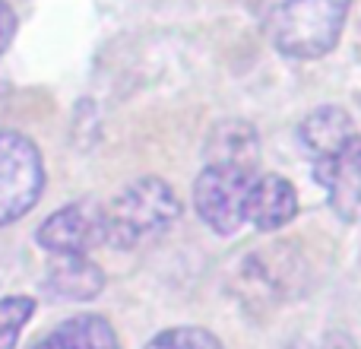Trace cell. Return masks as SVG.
Returning a JSON list of instances; mask_svg holds the SVG:
<instances>
[{
  "label": "cell",
  "mask_w": 361,
  "mask_h": 349,
  "mask_svg": "<svg viewBox=\"0 0 361 349\" xmlns=\"http://www.w3.org/2000/svg\"><path fill=\"white\" fill-rule=\"evenodd\" d=\"M295 280H305V261L292 242L250 248L244 261H238V292L247 302H282L295 295Z\"/></svg>",
  "instance_id": "obj_5"
},
{
  "label": "cell",
  "mask_w": 361,
  "mask_h": 349,
  "mask_svg": "<svg viewBox=\"0 0 361 349\" xmlns=\"http://www.w3.org/2000/svg\"><path fill=\"white\" fill-rule=\"evenodd\" d=\"M254 6L282 54L314 61L336 48L352 0H254Z\"/></svg>",
  "instance_id": "obj_1"
},
{
  "label": "cell",
  "mask_w": 361,
  "mask_h": 349,
  "mask_svg": "<svg viewBox=\"0 0 361 349\" xmlns=\"http://www.w3.org/2000/svg\"><path fill=\"white\" fill-rule=\"evenodd\" d=\"M311 349H358L355 346V340L349 337V333H339V331H333V333H326L320 343H314Z\"/></svg>",
  "instance_id": "obj_16"
},
{
  "label": "cell",
  "mask_w": 361,
  "mask_h": 349,
  "mask_svg": "<svg viewBox=\"0 0 361 349\" xmlns=\"http://www.w3.org/2000/svg\"><path fill=\"white\" fill-rule=\"evenodd\" d=\"M257 172L238 165H206L193 184V203L203 223L219 235H235L247 223V197Z\"/></svg>",
  "instance_id": "obj_4"
},
{
  "label": "cell",
  "mask_w": 361,
  "mask_h": 349,
  "mask_svg": "<svg viewBox=\"0 0 361 349\" xmlns=\"http://www.w3.org/2000/svg\"><path fill=\"white\" fill-rule=\"evenodd\" d=\"M314 178L324 184L343 223H361V134H352L339 153L314 162Z\"/></svg>",
  "instance_id": "obj_7"
},
{
  "label": "cell",
  "mask_w": 361,
  "mask_h": 349,
  "mask_svg": "<svg viewBox=\"0 0 361 349\" xmlns=\"http://www.w3.org/2000/svg\"><path fill=\"white\" fill-rule=\"evenodd\" d=\"M32 349H121V340L108 318L102 314H76V318L48 331Z\"/></svg>",
  "instance_id": "obj_11"
},
{
  "label": "cell",
  "mask_w": 361,
  "mask_h": 349,
  "mask_svg": "<svg viewBox=\"0 0 361 349\" xmlns=\"http://www.w3.org/2000/svg\"><path fill=\"white\" fill-rule=\"evenodd\" d=\"M180 216V200L169 181L146 174L137 178L105 206V242L127 251L165 232Z\"/></svg>",
  "instance_id": "obj_2"
},
{
  "label": "cell",
  "mask_w": 361,
  "mask_h": 349,
  "mask_svg": "<svg viewBox=\"0 0 361 349\" xmlns=\"http://www.w3.org/2000/svg\"><path fill=\"white\" fill-rule=\"evenodd\" d=\"M13 35H16V13L6 0H0V54L10 48Z\"/></svg>",
  "instance_id": "obj_15"
},
{
  "label": "cell",
  "mask_w": 361,
  "mask_h": 349,
  "mask_svg": "<svg viewBox=\"0 0 361 349\" xmlns=\"http://www.w3.org/2000/svg\"><path fill=\"white\" fill-rule=\"evenodd\" d=\"M35 314V302L29 295H6L0 299V349H13L19 343L25 321Z\"/></svg>",
  "instance_id": "obj_13"
},
{
  "label": "cell",
  "mask_w": 361,
  "mask_h": 349,
  "mask_svg": "<svg viewBox=\"0 0 361 349\" xmlns=\"http://www.w3.org/2000/svg\"><path fill=\"white\" fill-rule=\"evenodd\" d=\"M44 187L42 153L25 134L0 131V229L23 219Z\"/></svg>",
  "instance_id": "obj_3"
},
{
  "label": "cell",
  "mask_w": 361,
  "mask_h": 349,
  "mask_svg": "<svg viewBox=\"0 0 361 349\" xmlns=\"http://www.w3.org/2000/svg\"><path fill=\"white\" fill-rule=\"evenodd\" d=\"M44 289L63 302H92L105 289V273L86 254H54Z\"/></svg>",
  "instance_id": "obj_9"
},
{
  "label": "cell",
  "mask_w": 361,
  "mask_h": 349,
  "mask_svg": "<svg viewBox=\"0 0 361 349\" xmlns=\"http://www.w3.org/2000/svg\"><path fill=\"white\" fill-rule=\"evenodd\" d=\"M38 244L51 254H86L105 242V206L95 200H76L51 213L35 232Z\"/></svg>",
  "instance_id": "obj_6"
},
{
  "label": "cell",
  "mask_w": 361,
  "mask_h": 349,
  "mask_svg": "<svg viewBox=\"0 0 361 349\" xmlns=\"http://www.w3.org/2000/svg\"><path fill=\"white\" fill-rule=\"evenodd\" d=\"M352 134H355V127H352L349 112H343V108H336V105L317 108V112H311L305 118V124H301V140H305L307 153L314 156V162L339 153Z\"/></svg>",
  "instance_id": "obj_12"
},
{
  "label": "cell",
  "mask_w": 361,
  "mask_h": 349,
  "mask_svg": "<svg viewBox=\"0 0 361 349\" xmlns=\"http://www.w3.org/2000/svg\"><path fill=\"white\" fill-rule=\"evenodd\" d=\"M146 349H222V343L203 327H171L152 337Z\"/></svg>",
  "instance_id": "obj_14"
},
{
  "label": "cell",
  "mask_w": 361,
  "mask_h": 349,
  "mask_svg": "<svg viewBox=\"0 0 361 349\" xmlns=\"http://www.w3.org/2000/svg\"><path fill=\"white\" fill-rule=\"evenodd\" d=\"M260 162V140L247 121H222L212 127L206 143V165H238L257 172Z\"/></svg>",
  "instance_id": "obj_10"
},
{
  "label": "cell",
  "mask_w": 361,
  "mask_h": 349,
  "mask_svg": "<svg viewBox=\"0 0 361 349\" xmlns=\"http://www.w3.org/2000/svg\"><path fill=\"white\" fill-rule=\"evenodd\" d=\"M298 213V197H295L292 181L282 174H257L247 197V219L260 232H276L288 225Z\"/></svg>",
  "instance_id": "obj_8"
}]
</instances>
